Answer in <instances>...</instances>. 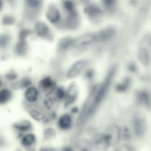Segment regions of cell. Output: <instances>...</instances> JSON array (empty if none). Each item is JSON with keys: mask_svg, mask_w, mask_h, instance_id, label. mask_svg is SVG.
Instances as JSON below:
<instances>
[{"mask_svg": "<svg viewBox=\"0 0 151 151\" xmlns=\"http://www.w3.org/2000/svg\"><path fill=\"white\" fill-rule=\"evenodd\" d=\"M120 136V130L119 128L116 125H112L105 130L97 142L103 146H112L118 142Z\"/></svg>", "mask_w": 151, "mask_h": 151, "instance_id": "7a4b0ae2", "label": "cell"}, {"mask_svg": "<svg viewBox=\"0 0 151 151\" xmlns=\"http://www.w3.org/2000/svg\"><path fill=\"white\" fill-rule=\"evenodd\" d=\"M116 67L114 65L112 66L108 71L104 80L95 91L91 103L87 107V108L86 109V111H84L83 113L84 120L89 116H91L95 112L97 107L105 98L110 87L112 80L116 73Z\"/></svg>", "mask_w": 151, "mask_h": 151, "instance_id": "6da1fadb", "label": "cell"}, {"mask_svg": "<svg viewBox=\"0 0 151 151\" xmlns=\"http://www.w3.org/2000/svg\"><path fill=\"white\" fill-rule=\"evenodd\" d=\"M12 94L11 91L8 88L0 90V104L7 103L11 98Z\"/></svg>", "mask_w": 151, "mask_h": 151, "instance_id": "d6986e66", "label": "cell"}, {"mask_svg": "<svg viewBox=\"0 0 151 151\" xmlns=\"http://www.w3.org/2000/svg\"><path fill=\"white\" fill-rule=\"evenodd\" d=\"M71 123L72 119L68 114H64L61 116L58 122V126L63 130H67L70 128Z\"/></svg>", "mask_w": 151, "mask_h": 151, "instance_id": "7c38bea8", "label": "cell"}, {"mask_svg": "<svg viewBox=\"0 0 151 151\" xmlns=\"http://www.w3.org/2000/svg\"><path fill=\"white\" fill-rule=\"evenodd\" d=\"M9 38L6 34H3L0 36V47H4L7 45L9 42Z\"/></svg>", "mask_w": 151, "mask_h": 151, "instance_id": "cb8c5ba5", "label": "cell"}, {"mask_svg": "<svg viewBox=\"0 0 151 151\" xmlns=\"http://www.w3.org/2000/svg\"><path fill=\"white\" fill-rule=\"evenodd\" d=\"M130 79L128 77H126L123 79L122 81L116 84L115 87V89L117 91L119 92H124L126 91L130 84Z\"/></svg>", "mask_w": 151, "mask_h": 151, "instance_id": "ac0fdd59", "label": "cell"}, {"mask_svg": "<svg viewBox=\"0 0 151 151\" xmlns=\"http://www.w3.org/2000/svg\"><path fill=\"white\" fill-rule=\"evenodd\" d=\"M129 69L130 70V71H135L136 70V65L133 64V63L130 64L129 65Z\"/></svg>", "mask_w": 151, "mask_h": 151, "instance_id": "d6a6232c", "label": "cell"}, {"mask_svg": "<svg viewBox=\"0 0 151 151\" xmlns=\"http://www.w3.org/2000/svg\"><path fill=\"white\" fill-rule=\"evenodd\" d=\"M35 29L37 35L44 38H48L50 37L51 32L49 27L42 22H38L36 24Z\"/></svg>", "mask_w": 151, "mask_h": 151, "instance_id": "9c48e42d", "label": "cell"}, {"mask_svg": "<svg viewBox=\"0 0 151 151\" xmlns=\"http://www.w3.org/2000/svg\"><path fill=\"white\" fill-rule=\"evenodd\" d=\"M88 61L87 60H80L75 62L69 68L67 73V77L73 78L77 77L88 65Z\"/></svg>", "mask_w": 151, "mask_h": 151, "instance_id": "277c9868", "label": "cell"}, {"mask_svg": "<svg viewBox=\"0 0 151 151\" xmlns=\"http://www.w3.org/2000/svg\"><path fill=\"white\" fill-rule=\"evenodd\" d=\"M30 115L32 117H33L34 119L38 121H42L43 119H44V116L40 112L35 111V110H32L30 112Z\"/></svg>", "mask_w": 151, "mask_h": 151, "instance_id": "603a6c76", "label": "cell"}, {"mask_svg": "<svg viewBox=\"0 0 151 151\" xmlns=\"http://www.w3.org/2000/svg\"><path fill=\"white\" fill-rule=\"evenodd\" d=\"M29 34V31L28 30H22L19 35L20 40H25L27 36Z\"/></svg>", "mask_w": 151, "mask_h": 151, "instance_id": "f546056e", "label": "cell"}, {"mask_svg": "<svg viewBox=\"0 0 151 151\" xmlns=\"http://www.w3.org/2000/svg\"><path fill=\"white\" fill-rule=\"evenodd\" d=\"M14 22V18L11 16H5L2 19V22L4 23V24H6V25L12 24Z\"/></svg>", "mask_w": 151, "mask_h": 151, "instance_id": "4316f807", "label": "cell"}, {"mask_svg": "<svg viewBox=\"0 0 151 151\" xmlns=\"http://www.w3.org/2000/svg\"><path fill=\"white\" fill-rule=\"evenodd\" d=\"M137 100L140 104H143L148 109L150 108V96L149 91L146 90L139 91L137 93Z\"/></svg>", "mask_w": 151, "mask_h": 151, "instance_id": "8fae6325", "label": "cell"}, {"mask_svg": "<svg viewBox=\"0 0 151 151\" xmlns=\"http://www.w3.org/2000/svg\"><path fill=\"white\" fill-rule=\"evenodd\" d=\"M138 59L145 65H149L150 61V50L147 47H141L138 50Z\"/></svg>", "mask_w": 151, "mask_h": 151, "instance_id": "30bf717a", "label": "cell"}, {"mask_svg": "<svg viewBox=\"0 0 151 151\" xmlns=\"http://www.w3.org/2000/svg\"><path fill=\"white\" fill-rule=\"evenodd\" d=\"M2 86V81H1V80H0V87Z\"/></svg>", "mask_w": 151, "mask_h": 151, "instance_id": "e575fe53", "label": "cell"}, {"mask_svg": "<svg viewBox=\"0 0 151 151\" xmlns=\"http://www.w3.org/2000/svg\"><path fill=\"white\" fill-rule=\"evenodd\" d=\"M94 42H96V40L94 34H86L74 40L73 47L79 49L84 48L88 47Z\"/></svg>", "mask_w": 151, "mask_h": 151, "instance_id": "8992f818", "label": "cell"}, {"mask_svg": "<svg viewBox=\"0 0 151 151\" xmlns=\"http://www.w3.org/2000/svg\"><path fill=\"white\" fill-rule=\"evenodd\" d=\"M27 44L25 40H20L16 46V51L19 55L24 54L27 50Z\"/></svg>", "mask_w": 151, "mask_h": 151, "instance_id": "44dd1931", "label": "cell"}, {"mask_svg": "<svg viewBox=\"0 0 151 151\" xmlns=\"http://www.w3.org/2000/svg\"><path fill=\"white\" fill-rule=\"evenodd\" d=\"M27 5L32 8L38 6L42 2V0H26Z\"/></svg>", "mask_w": 151, "mask_h": 151, "instance_id": "d4e9b609", "label": "cell"}, {"mask_svg": "<svg viewBox=\"0 0 151 151\" xmlns=\"http://www.w3.org/2000/svg\"><path fill=\"white\" fill-rule=\"evenodd\" d=\"M38 97V90L34 87H28L25 92V97L29 102H34Z\"/></svg>", "mask_w": 151, "mask_h": 151, "instance_id": "5bb4252c", "label": "cell"}, {"mask_svg": "<svg viewBox=\"0 0 151 151\" xmlns=\"http://www.w3.org/2000/svg\"><path fill=\"white\" fill-rule=\"evenodd\" d=\"M35 136L32 133H28L23 136L21 139V143L25 147L32 146L35 142Z\"/></svg>", "mask_w": 151, "mask_h": 151, "instance_id": "e0dca14e", "label": "cell"}, {"mask_svg": "<svg viewBox=\"0 0 151 151\" xmlns=\"http://www.w3.org/2000/svg\"><path fill=\"white\" fill-rule=\"evenodd\" d=\"M6 77L9 80H13L17 77V74L15 72H10L6 76Z\"/></svg>", "mask_w": 151, "mask_h": 151, "instance_id": "f1b7e54d", "label": "cell"}, {"mask_svg": "<svg viewBox=\"0 0 151 151\" xmlns=\"http://www.w3.org/2000/svg\"><path fill=\"white\" fill-rule=\"evenodd\" d=\"M78 87L74 83L70 84L64 97V106L67 107L75 102L78 96Z\"/></svg>", "mask_w": 151, "mask_h": 151, "instance_id": "5b68a950", "label": "cell"}, {"mask_svg": "<svg viewBox=\"0 0 151 151\" xmlns=\"http://www.w3.org/2000/svg\"><path fill=\"white\" fill-rule=\"evenodd\" d=\"M46 16L48 20L51 23L55 24L59 21L60 18V13L57 8L51 7L47 10Z\"/></svg>", "mask_w": 151, "mask_h": 151, "instance_id": "4fadbf2b", "label": "cell"}, {"mask_svg": "<svg viewBox=\"0 0 151 151\" xmlns=\"http://www.w3.org/2000/svg\"><path fill=\"white\" fill-rule=\"evenodd\" d=\"M103 3L106 6H111L115 2L116 0H103Z\"/></svg>", "mask_w": 151, "mask_h": 151, "instance_id": "1f68e13d", "label": "cell"}, {"mask_svg": "<svg viewBox=\"0 0 151 151\" xmlns=\"http://www.w3.org/2000/svg\"><path fill=\"white\" fill-rule=\"evenodd\" d=\"M2 5H3V2H2V0H0V9L2 8Z\"/></svg>", "mask_w": 151, "mask_h": 151, "instance_id": "836d02e7", "label": "cell"}, {"mask_svg": "<svg viewBox=\"0 0 151 151\" xmlns=\"http://www.w3.org/2000/svg\"><path fill=\"white\" fill-rule=\"evenodd\" d=\"M74 40L75 39L71 37H65L61 39L58 43V50L61 51H63L73 47Z\"/></svg>", "mask_w": 151, "mask_h": 151, "instance_id": "2e32d148", "label": "cell"}, {"mask_svg": "<svg viewBox=\"0 0 151 151\" xmlns=\"http://www.w3.org/2000/svg\"><path fill=\"white\" fill-rule=\"evenodd\" d=\"M85 76L86 77L88 78V79H91L94 76V71L92 70H88L86 72V74H85Z\"/></svg>", "mask_w": 151, "mask_h": 151, "instance_id": "4dcf8cb0", "label": "cell"}, {"mask_svg": "<svg viewBox=\"0 0 151 151\" xmlns=\"http://www.w3.org/2000/svg\"><path fill=\"white\" fill-rule=\"evenodd\" d=\"M84 13L90 17L94 18L99 16L101 13V11L96 5L91 4L85 8Z\"/></svg>", "mask_w": 151, "mask_h": 151, "instance_id": "9a60e30c", "label": "cell"}, {"mask_svg": "<svg viewBox=\"0 0 151 151\" xmlns=\"http://www.w3.org/2000/svg\"><path fill=\"white\" fill-rule=\"evenodd\" d=\"M14 127L19 131L25 132L29 130L31 128V124L27 120H23L15 123L14 124Z\"/></svg>", "mask_w": 151, "mask_h": 151, "instance_id": "ffe728a7", "label": "cell"}, {"mask_svg": "<svg viewBox=\"0 0 151 151\" xmlns=\"http://www.w3.org/2000/svg\"><path fill=\"white\" fill-rule=\"evenodd\" d=\"M116 31L112 27H109L94 34L96 42H104L111 39L115 34Z\"/></svg>", "mask_w": 151, "mask_h": 151, "instance_id": "52a82bcc", "label": "cell"}, {"mask_svg": "<svg viewBox=\"0 0 151 151\" xmlns=\"http://www.w3.org/2000/svg\"><path fill=\"white\" fill-rule=\"evenodd\" d=\"M63 5H64V8L67 11H68V12H70L71 13H73L74 12V6L73 2L71 1H70V0H65V1H64Z\"/></svg>", "mask_w": 151, "mask_h": 151, "instance_id": "7402d4cb", "label": "cell"}, {"mask_svg": "<svg viewBox=\"0 0 151 151\" xmlns=\"http://www.w3.org/2000/svg\"><path fill=\"white\" fill-rule=\"evenodd\" d=\"M65 93L66 90H65V89L63 88V87H58L56 90V96L60 99H64Z\"/></svg>", "mask_w": 151, "mask_h": 151, "instance_id": "484cf974", "label": "cell"}, {"mask_svg": "<svg viewBox=\"0 0 151 151\" xmlns=\"http://www.w3.org/2000/svg\"><path fill=\"white\" fill-rule=\"evenodd\" d=\"M40 87L44 92L48 94L55 88L56 83L51 77L48 76L43 78L40 81Z\"/></svg>", "mask_w": 151, "mask_h": 151, "instance_id": "ba28073f", "label": "cell"}, {"mask_svg": "<svg viewBox=\"0 0 151 151\" xmlns=\"http://www.w3.org/2000/svg\"><path fill=\"white\" fill-rule=\"evenodd\" d=\"M133 126L136 135L139 137H143L146 132L147 125L145 116L141 112H137L133 117Z\"/></svg>", "mask_w": 151, "mask_h": 151, "instance_id": "3957f363", "label": "cell"}, {"mask_svg": "<svg viewBox=\"0 0 151 151\" xmlns=\"http://www.w3.org/2000/svg\"><path fill=\"white\" fill-rule=\"evenodd\" d=\"M31 84V81L28 78H24L21 82V86L23 87H28Z\"/></svg>", "mask_w": 151, "mask_h": 151, "instance_id": "83f0119b", "label": "cell"}]
</instances>
